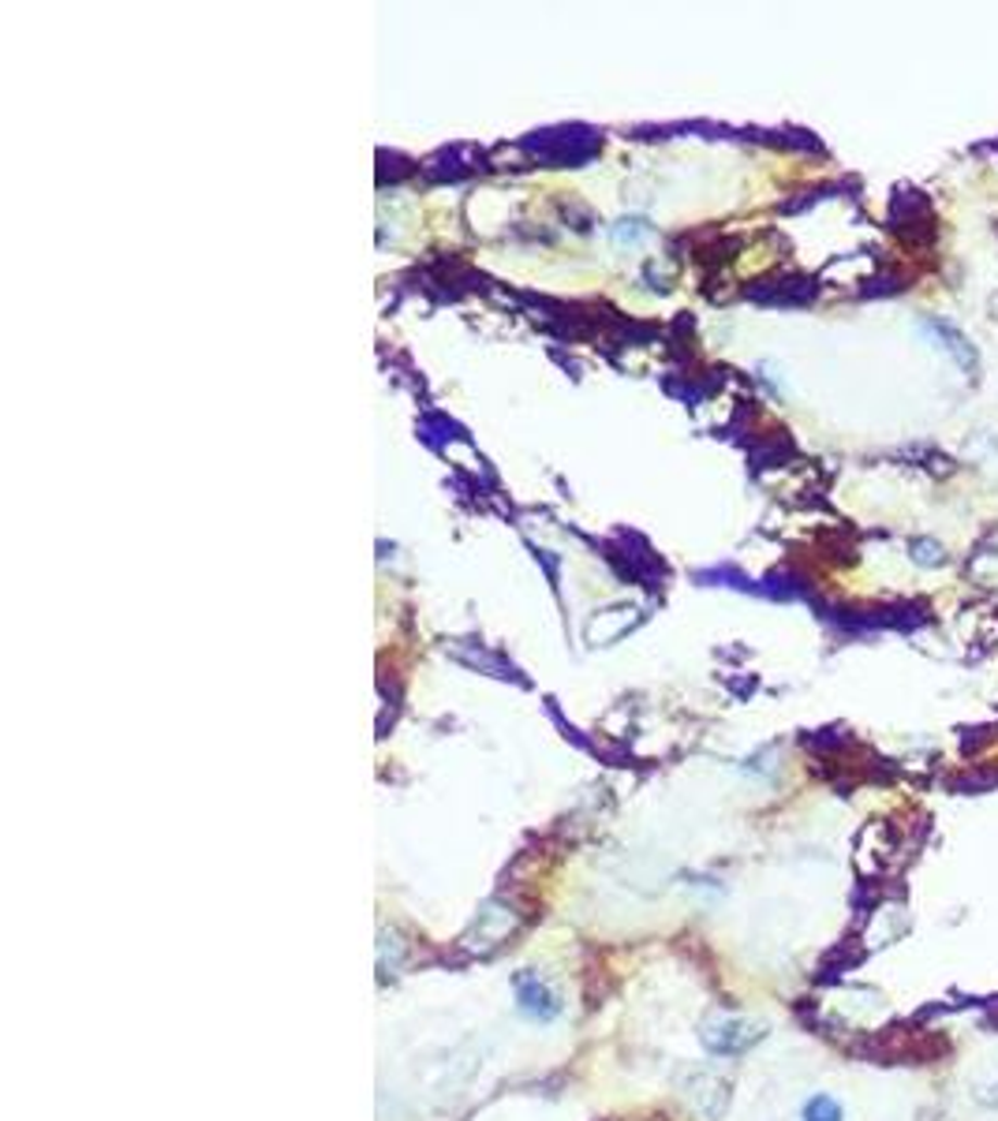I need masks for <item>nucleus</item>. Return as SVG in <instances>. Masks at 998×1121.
Returning <instances> with one entry per match:
<instances>
[{"label": "nucleus", "instance_id": "obj_4", "mask_svg": "<svg viewBox=\"0 0 998 1121\" xmlns=\"http://www.w3.org/2000/svg\"><path fill=\"white\" fill-rule=\"evenodd\" d=\"M805 1121H842V1107L831 1095H816V1099L805 1103Z\"/></svg>", "mask_w": 998, "mask_h": 1121}, {"label": "nucleus", "instance_id": "obj_3", "mask_svg": "<svg viewBox=\"0 0 998 1121\" xmlns=\"http://www.w3.org/2000/svg\"><path fill=\"white\" fill-rule=\"evenodd\" d=\"M513 988H516V1006H520V1014H528L531 1021H554V1017L561 1014V994L549 988L546 980H539L535 972H520L513 980Z\"/></svg>", "mask_w": 998, "mask_h": 1121}, {"label": "nucleus", "instance_id": "obj_2", "mask_svg": "<svg viewBox=\"0 0 998 1121\" xmlns=\"http://www.w3.org/2000/svg\"><path fill=\"white\" fill-rule=\"evenodd\" d=\"M684 1099L704 1121H718L730 1107V1081L718 1077L715 1069H696V1073L684 1081Z\"/></svg>", "mask_w": 998, "mask_h": 1121}, {"label": "nucleus", "instance_id": "obj_1", "mask_svg": "<svg viewBox=\"0 0 998 1121\" xmlns=\"http://www.w3.org/2000/svg\"><path fill=\"white\" fill-rule=\"evenodd\" d=\"M763 1035H767V1028L756 1024V1021H741V1017H715V1021L704 1024L699 1040H704V1047L710 1050V1055L733 1058V1055H744L748 1047H756Z\"/></svg>", "mask_w": 998, "mask_h": 1121}]
</instances>
